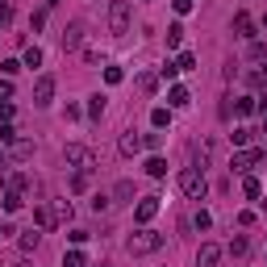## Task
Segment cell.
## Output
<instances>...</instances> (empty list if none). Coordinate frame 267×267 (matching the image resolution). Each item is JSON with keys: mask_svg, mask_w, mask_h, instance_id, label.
<instances>
[{"mask_svg": "<svg viewBox=\"0 0 267 267\" xmlns=\"http://www.w3.org/2000/svg\"><path fill=\"white\" fill-rule=\"evenodd\" d=\"M146 176H155V180H163V176H167V163H163L159 155H150V159H146Z\"/></svg>", "mask_w": 267, "mask_h": 267, "instance_id": "cell-14", "label": "cell"}, {"mask_svg": "<svg viewBox=\"0 0 267 267\" xmlns=\"http://www.w3.org/2000/svg\"><path fill=\"white\" fill-rule=\"evenodd\" d=\"M171 5H176V13H192V5H196V0H171Z\"/></svg>", "mask_w": 267, "mask_h": 267, "instance_id": "cell-35", "label": "cell"}, {"mask_svg": "<svg viewBox=\"0 0 267 267\" xmlns=\"http://www.w3.org/2000/svg\"><path fill=\"white\" fill-rule=\"evenodd\" d=\"M38 242H42V234H38V230H25V234H21V251H33Z\"/></svg>", "mask_w": 267, "mask_h": 267, "instance_id": "cell-18", "label": "cell"}, {"mask_svg": "<svg viewBox=\"0 0 267 267\" xmlns=\"http://www.w3.org/2000/svg\"><path fill=\"white\" fill-rule=\"evenodd\" d=\"M155 213H159V196H142V200H138V209H134V217H138V225L155 221Z\"/></svg>", "mask_w": 267, "mask_h": 267, "instance_id": "cell-7", "label": "cell"}, {"mask_svg": "<svg viewBox=\"0 0 267 267\" xmlns=\"http://www.w3.org/2000/svg\"><path fill=\"white\" fill-rule=\"evenodd\" d=\"M263 134H267V113H263Z\"/></svg>", "mask_w": 267, "mask_h": 267, "instance_id": "cell-41", "label": "cell"}, {"mask_svg": "<svg viewBox=\"0 0 267 267\" xmlns=\"http://www.w3.org/2000/svg\"><path fill=\"white\" fill-rule=\"evenodd\" d=\"M9 155H13L17 163H25V159H33V142H29V138H13V142H9Z\"/></svg>", "mask_w": 267, "mask_h": 267, "instance_id": "cell-10", "label": "cell"}, {"mask_svg": "<svg viewBox=\"0 0 267 267\" xmlns=\"http://www.w3.org/2000/svg\"><path fill=\"white\" fill-rule=\"evenodd\" d=\"M5 234H9V225H0V238H5Z\"/></svg>", "mask_w": 267, "mask_h": 267, "instance_id": "cell-39", "label": "cell"}, {"mask_svg": "<svg viewBox=\"0 0 267 267\" xmlns=\"http://www.w3.org/2000/svg\"><path fill=\"white\" fill-rule=\"evenodd\" d=\"M255 138V129H246V125H238V129H234V146H246Z\"/></svg>", "mask_w": 267, "mask_h": 267, "instance_id": "cell-24", "label": "cell"}, {"mask_svg": "<svg viewBox=\"0 0 267 267\" xmlns=\"http://www.w3.org/2000/svg\"><path fill=\"white\" fill-rule=\"evenodd\" d=\"M180 192L188 196V200H200L209 192V180H205V171H200V167H184L180 171Z\"/></svg>", "mask_w": 267, "mask_h": 267, "instance_id": "cell-1", "label": "cell"}, {"mask_svg": "<svg viewBox=\"0 0 267 267\" xmlns=\"http://www.w3.org/2000/svg\"><path fill=\"white\" fill-rule=\"evenodd\" d=\"M117 146H121V155H138L142 150V138H138V134H121Z\"/></svg>", "mask_w": 267, "mask_h": 267, "instance_id": "cell-12", "label": "cell"}, {"mask_svg": "<svg viewBox=\"0 0 267 267\" xmlns=\"http://www.w3.org/2000/svg\"><path fill=\"white\" fill-rule=\"evenodd\" d=\"M150 121H155V129H163V125H171V113H167V109H155Z\"/></svg>", "mask_w": 267, "mask_h": 267, "instance_id": "cell-26", "label": "cell"}, {"mask_svg": "<svg viewBox=\"0 0 267 267\" xmlns=\"http://www.w3.org/2000/svg\"><path fill=\"white\" fill-rule=\"evenodd\" d=\"M217 263H221V246L217 242H205L196 251V267H217Z\"/></svg>", "mask_w": 267, "mask_h": 267, "instance_id": "cell-8", "label": "cell"}, {"mask_svg": "<svg viewBox=\"0 0 267 267\" xmlns=\"http://www.w3.org/2000/svg\"><path fill=\"white\" fill-rule=\"evenodd\" d=\"M163 246V234H155V230H138V234H129V242H125V251L129 255H150V251H159Z\"/></svg>", "mask_w": 267, "mask_h": 267, "instance_id": "cell-2", "label": "cell"}, {"mask_svg": "<svg viewBox=\"0 0 267 267\" xmlns=\"http://www.w3.org/2000/svg\"><path fill=\"white\" fill-rule=\"evenodd\" d=\"M155 84H159V80H155L150 71H142V75H138V92H146V96H150V92H155Z\"/></svg>", "mask_w": 267, "mask_h": 267, "instance_id": "cell-25", "label": "cell"}, {"mask_svg": "<svg viewBox=\"0 0 267 267\" xmlns=\"http://www.w3.org/2000/svg\"><path fill=\"white\" fill-rule=\"evenodd\" d=\"M113 200H121V205H125V200H134V184H129V180H121V184L113 188Z\"/></svg>", "mask_w": 267, "mask_h": 267, "instance_id": "cell-15", "label": "cell"}, {"mask_svg": "<svg viewBox=\"0 0 267 267\" xmlns=\"http://www.w3.org/2000/svg\"><path fill=\"white\" fill-rule=\"evenodd\" d=\"M63 267H88L84 251H67V255H63Z\"/></svg>", "mask_w": 267, "mask_h": 267, "instance_id": "cell-16", "label": "cell"}, {"mask_svg": "<svg viewBox=\"0 0 267 267\" xmlns=\"http://www.w3.org/2000/svg\"><path fill=\"white\" fill-rule=\"evenodd\" d=\"M80 42H84V25H80V21H71V25L63 29V46H67V50H75Z\"/></svg>", "mask_w": 267, "mask_h": 267, "instance_id": "cell-11", "label": "cell"}, {"mask_svg": "<svg viewBox=\"0 0 267 267\" xmlns=\"http://www.w3.org/2000/svg\"><path fill=\"white\" fill-rule=\"evenodd\" d=\"M46 5H59V0H46Z\"/></svg>", "mask_w": 267, "mask_h": 267, "instance_id": "cell-42", "label": "cell"}, {"mask_svg": "<svg viewBox=\"0 0 267 267\" xmlns=\"http://www.w3.org/2000/svg\"><path fill=\"white\" fill-rule=\"evenodd\" d=\"M5 209H9V213H17V209H21V192H17V188H9V192H5Z\"/></svg>", "mask_w": 267, "mask_h": 267, "instance_id": "cell-22", "label": "cell"}, {"mask_svg": "<svg viewBox=\"0 0 267 267\" xmlns=\"http://www.w3.org/2000/svg\"><path fill=\"white\" fill-rule=\"evenodd\" d=\"M13 138H17V129H13V125H0V142H5V146H9Z\"/></svg>", "mask_w": 267, "mask_h": 267, "instance_id": "cell-32", "label": "cell"}, {"mask_svg": "<svg viewBox=\"0 0 267 267\" xmlns=\"http://www.w3.org/2000/svg\"><path fill=\"white\" fill-rule=\"evenodd\" d=\"M234 109H238V113H255V100H251V96H242V100H238Z\"/></svg>", "mask_w": 267, "mask_h": 267, "instance_id": "cell-34", "label": "cell"}, {"mask_svg": "<svg viewBox=\"0 0 267 267\" xmlns=\"http://www.w3.org/2000/svg\"><path fill=\"white\" fill-rule=\"evenodd\" d=\"M17 267H29V263H17Z\"/></svg>", "mask_w": 267, "mask_h": 267, "instance_id": "cell-43", "label": "cell"}, {"mask_svg": "<svg viewBox=\"0 0 267 267\" xmlns=\"http://www.w3.org/2000/svg\"><path fill=\"white\" fill-rule=\"evenodd\" d=\"M100 113H105V96H92V100H88V117L100 121Z\"/></svg>", "mask_w": 267, "mask_h": 267, "instance_id": "cell-19", "label": "cell"}, {"mask_svg": "<svg viewBox=\"0 0 267 267\" xmlns=\"http://www.w3.org/2000/svg\"><path fill=\"white\" fill-rule=\"evenodd\" d=\"M0 71H5V75H17V71H21V63H17V59H9V63H0Z\"/></svg>", "mask_w": 267, "mask_h": 267, "instance_id": "cell-33", "label": "cell"}, {"mask_svg": "<svg viewBox=\"0 0 267 267\" xmlns=\"http://www.w3.org/2000/svg\"><path fill=\"white\" fill-rule=\"evenodd\" d=\"M263 159H267L263 150H238V155H234V163H230V167H234V171H242V176H246L251 167H255V163H263Z\"/></svg>", "mask_w": 267, "mask_h": 267, "instance_id": "cell-5", "label": "cell"}, {"mask_svg": "<svg viewBox=\"0 0 267 267\" xmlns=\"http://www.w3.org/2000/svg\"><path fill=\"white\" fill-rule=\"evenodd\" d=\"M255 109H263V113H267V96H259V105H255Z\"/></svg>", "mask_w": 267, "mask_h": 267, "instance_id": "cell-38", "label": "cell"}, {"mask_svg": "<svg viewBox=\"0 0 267 267\" xmlns=\"http://www.w3.org/2000/svg\"><path fill=\"white\" fill-rule=\"evenodd\" d=\"M9 13H13L9 5H0V25H5V21H9Z\"/></svg>", "mask_w": 267, "mask_h": 267, "instance_id": "cell-37", "label": "cell"}, {"mask_svg": "<svg viewBox=\"0 0 267 267\" xmlns=\"http://www.w3.org/2000/svg\"><path fill=\"white\" fill-rule=\"evenodd\" d=\"M100 267H109V263H100Z\"/></svg>", "mask_w": 267, "mask_h": 267, "instance_id": "cell-44", "label": "cell"}, {"mask_svg": "<svg viewBox=\"0 0 267 267\" xmlns=\"http://www.w3.org/2000/svg\"><path fill=\"white\" fill-rule=\"evenodd\" d=\"M105 80H109V84H121L125 75H121V67H105Z\"/></svg>", "mask_w": 267, "mask_h": 267, "instance_id": "cell-31", "label": "cell"}, {"mask_svg": "<svg viewBox=\"0 0 267 267\" xmlns=\"http://www.w3.org/2000/svg\"><path fill=\"white\" fill-rule=\"evenodd\" d=\"M5 159H9V155H5V150H0V167H5Z\"/></svg>", "mask_w": 267, "mask_h": 267, "instance_id": "cell-40", "label": "cell"}, {"mask_svg": "<svg viewBox=\"0 0 267 267\" xmlns=\"http://www.w3.org/2000/svg\"><path fill=\"white\" fill-rule=\"evenodd\" d=\"M242 192H246L251 200H259V196H263V184H259L255 176H246V184H242Z\"/></svg>", "mask_w": 267, "mask_h": 267, "instance_id": "cell-20", "label": "cell"}, {"mask_svg": "<svg viewBox=\"0 0 267 267\" xmlns=\"http://www.w3.org/2000/svg\"><path fill=\"white\" fill-rule=\"evenodd\" d=\"M246 251H251V242H246V238H242V234H238V238H234V242H230V255H234V259H242Z\"/></svg>", "mask_w": 267, "mask_h": 267, "instance_id": "cell-21", "label": "cell"}, {"mask_svg": "<svg viewBox=\"0 0 267 267\" xmlns=\"http://www.w3.org/2000/svg\"><path fill=\"white\" fill-rule=\"evenodd\" d=\"M9 96H13V84L5 80V84H0V100H9Z\"/></svg>", "mask_w": 267, "mask_h": 267, "instance_id": "cell-36", "label": "cell"}, {"mask_svg": "<svg viewBox=\"0 0 267 267\" xmlns=\"http://www.w3.org/2000/svg\"><path fill=\"white\" fill-rule=\"evenodd\" d=\"M38 63H42V50L29 46V50H25V67H38Z\"/></svg>", "mask_w": 267, "mask_h": 267, "instance_id": "cell-29", "label": "cell"}, {"mask_svg": "<svg viewBox=\"0 0 267 267\" xmlns=\"http://www.w3.org/2000/svg\"><path fill=\"white\" fill-rule=\"evenodd\" d=\"M234 33H238V38H255V17L251 13H234Z\"/></svg>", "mask_w": 267, "mask_h": 267, "instance_id": "cell-9", "label": "cell"}, {"mask_svg": "<svg viewBox=\"0 0 267 267\" xmlns=\"http://www.w3.org/2000/svg\"><path fill=\"white\" fill-rule=\"evenodd\" d=\"M184 42V25L176 21V25H167V46H180Z\"/></svg>", "mask_w": 267, "mask_h": 267, "instance_id": "cell-17", "label": "cell"}, {"mask_svg": "<svg viewBox=\"0 0 267 267\" xmlns=\"http://www.w3.org/2000/svg\"><path fill=\"white\" fill-rule=\"evenodd\" d=\"M176 67H180V71H192V67H196V54H188V50H184V54L176 59Z\"/></svg>", "mask_w": 267, "mask_h": 267, "instance_id": "cell-27", "label": "cell"}, {"mask_svg": "<svg viewBox=\"0 0 267 267\" xmlns=\"http://www.w3.org/2000/svg\"><path fill=\"white\" fill-rule=\"evenodd\" d=\"M92 209H96V213H109V209H113V196H105V192L92 196Z\"/></svg>", "mask_w": 267, "mask_h": 267, "instance_id": "cell-23", "label": "cell"}, {"mask_svg": "<svg viewBox=\"0 0 267 267\" xmlns=\"http://www.w3.org/2000/svg\"><path fill=\"white\" fill-rule=\"evenodd\" d=\"M142 146H146V150H159V146H163V134H146Z\"/></svg>", "mask_w": 267, "mask_h": 267, "instance_id": "cell-30", "label": "cell"}, {"mask_svg": "<svg viewBox=\"0 0 267 267\" xmlns=\"http://www.w3.org/2000/svg\"><path fill=\"white\" fill-rule=\"evenodd\" d=\"M263 29H267V21H263Z\"/></svg>", "mask_w": 267, "mask_h": 267, "instance_id": "cell-45", "label": "cell"}, {"mask_svg": "<svg viewBox=\"0 0 267 267\" xmlns=\"http://www.w3.org/2000/svg\"><path fill=\"white\" fill-rule=\"evenodd\" d=\"M109 29L113 33L129 29V0H113V5H109Z\"/></svg>", "mask_w": 267, "mask_h": 267, "instance_id": "cell-4", "label": "cell"}, {"mask_svg": "<svg viewBox=\"0 0 267 267\" xmlns=\"http://www.w3.org/2000/svg\"><path fill=\"white\" fill-rule=\"evenodd\" d=\"M63 163H67V167H75V171H88V176H92V167H96V155H92L88 146L71 142V146H63Z\"/></svg>", "mask_w": 267, "mask_h": 267, "instance_id": "cell-3", "label": "cell"}, {"mask_svg": "<svg viewBox=\"0 0 267 267\" xmlns=\"http://www.w3.org/2000/svg\"><path fill=\"white\" fill-rule=\"evenodd\" d=\"M54 100V75H42L33 84V105H50Z\"/></svg>", "mask_w": 267, "mask_h": 267, "instance_id": "cell-6", "label": "cell"}, {"mask_svg": "<svg viewBox=\"0 0 267 267\" xmlns=\"http://www.w3.org/2000/svg\"><path fill=\"white\" fill-rule=\"evenodd\" d=\"M246 80H251V84H267V63H259V67H255V71H251Z\"/></svg>", "mask_w": 267, "mask_h": 267, "instance_id": "cell-28", "label": "cell"}, {"mask_svg": "<svg viewBox=\"0 0 267 267\" xmlns=\"http://www.w3.org/2000/svg\"><path fill=\"white\" fill-rule=\"evenodd\" d=\"M188 100H192V96H188V88H180V84H176L171 92H167V105H171V109H184Z\"/></svg>", "mask_w": 267, "mask_h": 267, "instance_id": "cell-13", "label": "cell"}]
</instances>
